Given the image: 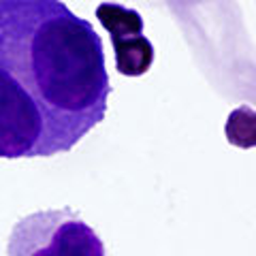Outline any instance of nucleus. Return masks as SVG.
<instances>
[{
  "mask_svg": "<svg viewBox=\"0 0 256 256\" xmlns=\"http://www.w3.org/2000/svg\"><path fill=\"white\" fill-rule=\"evenodd\" d=\"M96 18L111 38H126L143 34V20L134 9H126L122 4L102 2L96 6Z\"/></svg>",
  "mask_w": 256,
  "mask_h": 256,
  "instance_id": "nucleus-4",
  "label": "nucleus"
},
{
  "mask_svg": "<svg viewBox=\"0 0 256 256\" xmlns=\"http://www.w3.org/2000/svg\"><path fill=\"white\" fill-rule=\"evenodd\" d=\"M6 256H105L102 239L70 207L28 214L15 222Z\"/></svg>",
  "mask_w": 256,
  "mask_h": 256,
  "instance_id": "nucleus-2",
  "label": "nucleus"
},
{
  "mask_svg": "<svg viewBox=\"0 0 256 256\" xmlns=\"http://www.w3.org/2000/svg\"><path fill=\"white\" fill-rule=\"evenodd\" d=\"M226 139L237 148H254L256 143V122L252 107H239L228 116Z\"/></svg>",
  "mask_w": 256,
  "mask_h": 256,
  "instance_id": "nucleus-5",
  "label": "nucleus"
},
{
  "mask_svg": "<svg viewBox=\"0 0 256 256\" xmlns=\"http://www.w3.org/2000/svg\"><path fill=\"white\" fill-rule=\"evenodd\" d=\"M98 32L62 0H0V158L70 152L107 114Z\"/></svg>",
  "mask_w": 256,
  "mask_h": 256,
  "instance_id": "nucleus-1",
  "label": "nucleus"
},
{
  "mask_svg": "<svg viewBox=\"0 0 256 256\" xmlns=\"http://www.w3.org/2000/svg\"><path fill=\"white\" fill-rule=\"evenodd\" d=\"M116 52V68L120 75L139 77L148 73L154 62V45L150 43L146 34L126 36V38H111Z\"/></svg>",
  "mask_w": 256,
  "mask_h": 256,
  "instance_id": "nucleus-3",
  "label": "nucleus"
}]
</instances>
